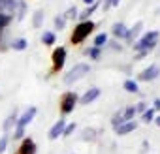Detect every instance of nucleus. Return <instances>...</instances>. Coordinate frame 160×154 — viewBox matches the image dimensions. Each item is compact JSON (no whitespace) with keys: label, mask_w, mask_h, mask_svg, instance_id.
<instances>
[{"label":"nucleus","mask_w":160,"mask_h":154,"mask_svg":"<svg viewBox=\"0 0 160 154\" xmlns=\"http://www.w3.org/2000/svg\"><path fill=\"white\" fill-rule=\"evenodd\" d=\"M94 23L92 21H81V23H77L75 25V28H73V32H72V43L73 45H79V43H83L87 38H89V34L94 30Z\"/></svg>","instance_id":"1"},{"label":"nucleus","mask_w":160,"mask_h":154,"mask_svg":"<svg viewBox=\"0 0 160 154\" xmlns=\"http://www.w3.org/2000/svg\"><path fill=\"white\" fill-rule=\"evenodd\" d=\"M91 71V66L89 64H85V62H79V64H75L66 75H64V85H68V87H72L73 83H77L79 79H83V77L87 75Z\"/></svg>","instance_id":"2"},{"label":"nucleus","mask_w":160,"mask_h":154,"mask_svg":"<svg viewBox=\"0 0 160 154\" xmlns=\"http://www.w3.org/2000/svg\"><path fill=\"white\" fill-rule=\"evenodd\" d=\"M158 30H151V32H145L136 43H134V49H138L139 53H149L151 49L156 47V41H158Z\"/></svg>","instance_id":"3"},{"label":"nucleus","mask_w":160,"mask_h":154,"mask_svg":"<svg viewBox=\"0 0 160 154\" xmlns=\"http://www.w3.org/2000/svg\"><path fill=\"white\" fill-rule=\"evenodd\" d=\"M36 107L32 105V107H28L19 118H17V124H15V132H13V139H21L23 135H25V128L34 120V117H36Z\"/></svg>","instance_id":"4"},{"label":"nucleus","mask_w":160,"mask_h":154,"mask_svg":"<svg viewBox=\"0 0 160 154\" xmlns=\"http://www.w3.org/2000/svg\"><path fill=\"white\" fill-rule=\"evenodd\" d=\"M77 102H79V98H77L75 92L62 94V98H60V111H62V115H70L73 111V107L77 105Z\"/></svg>","instance_id":"5"},{"label":"nucleus","mask_w":160,"mask_h":154,"mask_svg":"<svg viewBox=\"0 0 160 154\" xmlns=\"http://www.w3.org/2000/svg\"><path fill=\"white\" fill-rule=\"evenodd\" d=\"M66 56H68V53H66L64 47H57V49L53 51V70H55V71H58V70L64 68Z\"/></svg>","instance_id":"6"},{"label":"nucleus","mask_w":160,"mask_h":154,"mask_svg":"<svg viewBox=\"0 0 160 154\" xmlns=\"http://www.w3.org/2000/svg\"><path fill=\"white\" fill-rule=\"evenodd\" d=\"M158 75H160V66H158V64H151L149 68H145V70L138 75V79H139V81H154Z\"/></svg>","instance_id":"7"},{"label":"nucleus","mask_w":160,"mask_h":154,"mask_svg":"<svg viewBox=\"0 0 160 154\" xmlns=\"http://www.w3.org/2000/svg\"><path fill=\"white\" fill-rule=\"evenodd\" d=\"M98 96H100V89H98V87H91L81 98H79V103H81V105H89V103H92Z\"/></svg>","instance_id":"8"},{"label":"nucleus","mask_w":160,"mask_h":154,"mask_svg":"<svg viewBox=\"0 0 160 154\" xmlns=\"http://www.w3.org/2000/svg\"><path fill=\"white\" fill-rule=\"evenodd\" d=\"M64 126H66V120H64V118H58V120L51 126V130H49L47 137H49L51 141L58 139V135H62V132H64Z\"/></svg>","instance_id":"9"},{"label":"nucleus","mask_w":160,"mask_h":154,"mask_svg":"<svg viewBox=\"0 0 160 154\" xmlns=\"http://www.w3.org/2000/svg\"><path fill=\"white\" fill-rule=\"evenodd\" d=\"M19 154H36V143H34V139L25 137L23 143H21V147H19Z\"/></svg>","instance_id":"10"},{"label":"nucleus","mask_w":160,"mask_h":154,"mask_svg":"<svg viewBox=\"0 0 160 154\" xmlns=\"http://www.w3.org/2000/svg\"><path fill=\"white\" fill-rule=\"evenodd\" d=\"M15 8H17V0H0V13H15Z\"/></svg>","instance_id":"11"},{"label":"nucleus","mask_w":160,"mask_h":154,"mask_svg":"<svg viewBox=\"0 0 160 154\" xmlns=\"http://www.w3.org/2000/svg\"><path fill=\"white\" fill-rule=\"evenodd\" d=\"M136 128H138V124H136L134 120H130V122H122V124H119V126L115 128V133H117V135H126V133L134 132Z\"/></svg>","instance_id":"12"},{"label":"nucleus","mask_w":160,"mask_h":154,"mask_svg":"<svg viewBox=\"0 0 160 154\" xmlns=\"http://www.w3.org/2000/svg\"><path fill=\"white\" fill-rule=\"evenodd\" d=\"M17 118H19V117H17V111L13 109V111L8 115V118L4 120V133H8V132L13 128V124H17Z\"/></svg>","instance_id":"13"},{"label":"nucleus","mask_w":160,"mask_h":154,"mask_svg":"<svg viewBox=\"0 0 160 154\" xmlns=\"http://www.w3.org/2000/svg\"><path fill=\"white\" fill-rule=\"evenodd\" d=\"M111 32H113V36H117V38H126L128 28H126L122 23H115V25H113V28H111Z\"/></svg>","instance_id":"14"},{"label":"nucleus","mask_w":160,"mask_h":154,"mask_svg":"<svg viewBox=\"0 0 160 154\" xmlns=\"http://www.w3.org/2000/svg\"><path fill=\"white\" fill-rule=\"evenodd\" d=\"M122 89H124L126 92H130V94H136V92L139 90V87H138V81H134V79H126V81L122 83Z\"/></svg>","instance_id":"15"},{"label":"nucleus","mask_w":160,"mask_h":154,"mask_svg":"<svg viewBox=\"0 0 160 154\" xmlns=\"http://www.w3.org/2000/svg\"><path fill=\"white\" fill-rule=\"evenodd\" d=\"M96 8H98V2H94L92 6H87L83 13H79V19H81V21H89V17L96 12Z\"/></svg>","instance_id":"16"},{"label":"nucleus","mask_w":160,"mask_h":154,"mask_svg":"<svg viewBox=\"0 0 160 154\" xmlns=\"http://www.w3.org/2000/svg\"><path fill=\"white\" fill-rule=\"evenodd\" d=\"M141 28H143V23L141 21H138L132 28H128V34H126V40H132V38H136L139 32H141Z\"/></svg>","instance_id":"17"},{"label":"nucleus","mask_w":160,"mask_h":154,"mask_svg":"<svg viewBox=\"0 0 160 154\" xmlns=\"http://www.w3.org/2000/svg\"><path fill=\"white\" fill-rule=\"evenodd\" d=\"M57 41V36H55V32H49V30H45L43 34H42V43L43 45H53Z\"/></svg>","instance_id":"18"},{"label":"nucleus","mask_w":160,"mask_h":154,"mask_svg":"<svg viewBox=\"0 0 160 154\" xmlns=\"http://www.w3.org/2000/svg\"><path fill=\"white\" fill-rule=\"evenodd\" d=\"M121 115H122V120H124V122H130V120L136 117V107H134V105H130V107L122 109V111H121Z\"/></svg>","instance_id":"19"},{"label":"nucleus","mask_w":160,"mask_h":154,"mask_svg":"<svg viewBox=\"0 0 160 154\" xmlns=\"http://www.w3.org/2000/svg\"><path fill=\"white\" fill-rule=\"evenodd\" d=\"M42 23H43V10H38V12H34L32 26H34V28H40V26H42Z\"/></svg>","instance_id":"20"},{"label":"nucleus","mask_w":160,"mask_h":154,"mask_svg":"<svg viewBox=\"0 0 160 154\" xmlns=\"http://www.w3.org/2000/svg\"><path fill=\"white\" fill-rule=\"evenodd\" d=\"M141 120H143L145 124L152 122V120H154V109H152V107H147V109L141 113Z\"/></svg>","instance_id":"21"},{"label":"nucleus","mask_w":160,"mask_h":154,"mask_svg":"<svg viewBox=\"0 0 160 154\" xmlns=\"http://www.w3.org/2000/svg\"><path fill=\"white\" fill-rule=\"evenodd\" d=\"M12 47H13L15 51H25V49L28 47V41H27L25 38H17V40L12 43Z\"/></svg>","instance_id":"22"},{"label":"nucleus","mask_w":160,"mask_h":154,"mask_svg":"<svg viewBox=\"0 0 160 154\" xmlns=\"http://www.w3.org/2000/svg\"><path fill=\"white\" fill-rule=\"evenodd\" d=\"M106 43H108V34H106V32H102V34H98V36L94 38V47L102 49Z\"/></svg>","instance_id":"23"},{"label":"nucleus","mask_w":160,"mask_h":154,"mask_svg":"<svg viewBox=\"0 0 160 154\" xmlns=\"http://www.w3.org/2000/svg\"><path fill=\"white\" fill-rule=\"evenodd\" d=\"M8 143H10V135H8V133H2V135H0V154L6 152Z\"/></svg>","instance_id":"24"},{"label":"nucleus","mask_w":160,"mask_h":154,"mask_svg":"<svg viewBox=\"0 0 160 154\" xmlns=\"http://www.w3.org/2000/svg\"><path fill=\"white\" fill-rule=\"evenodd\" d=\"M12 23V15H6V13H0V30L6 28L8 25Z\"/></svg>","instance_id":"25"},{"label":"nucleus","mask_w":160,"mask_h":154,"mask_svg":"<svg viewBox=\"0 0 160 154\" xmlns=\"http://www.w3.org/2000/svg\"><path fill=\"white\" fill-rule=\"evenodd\" d=\"M64 26H66V19H64V15H57V17H55V28L64 30Z\"/></svg>","instance_id":"26"},{"label":"nucleus","mask_w":160,"mask_h":154,"mask_svg":"<svg viewBox=\"0 0 160 154\" xmlns=\"http://www.w3.org/2000/svg\"><path fill=\"white\" fill-rule=\"evenodd\" d=\"M75 128H77V126H75V122H72V124H66V126H64V132H62V137H70V135L75 132Z\"/></svg>","instance_id":"27"},{"label":"nucleus","mask_w":160,"mask_h":154,"mask_svg":"<svg viewBox=\"0 0 160 154\" xmlns=\"http://www.w3.org/2000/svg\"><path fill=\"white\" fill-rule=\"evenodd\" d=\"M83 133H85V135H83L85 141H87V139H89V141H94V139H96V130H94V128H87Z\"/></svg>","instance_id":"28"},{"label":"nucleus","mask_w":160,"mask_h":154,"mask_svg":"<svg viewBox=\"0 0 160 154\" xmlns=\"http://www.w3.org/2000/svg\"><path fill=\"white\" fill-rule=\"evenodd\" d=\"M17 8H19V13H17V19L21 21V19H25V10H27V4L23 2V0H21V2H17Z\"/></svg>","instance_id":"29"},{"label":"nucleus","mask_w":160,"mask_h":154,"mask_svg":"<svg viewBox=\"0 0 160 154\" xmlns=\"http://www.w3.org/2000/svg\"><path fill=\"white\" fill-rule=\"evenodd\" d=\"M79 13H77V8L75 6H72V8H68V12H66V15H64V19H75Z\"/></svg>","instance_id":"30"},{"label":"nucleus","mask_w":160,"mask_h":154,"mask_svg":"<svg viewBox=\"0 0 160 154\" xmlns=\"http://www.w3.org/2000/svg\"><path fill=\"white\" fill-rule=\"evenodd\" d=\"M87 55H89L92 60H98V58H100V49H98V47H91V49L87 51Z\"/></svg>","instance_id":"31"},{"label":"nucleus","mask_w":160,"mask_h":154,"mask_svg":"<svg viewBox=\"0 0 160 154\" xmlns=\"http://www.w3.org/2000/svg\"><path fill=\"white\" fill-rule=\"evenodd\" d=\"M122 122H124V120H122V115H121V111H119V113H115V115H113V120H111L113 128H117V126H119V124H122Z\"/></svg>","instance_id":"32"},{"label":"nucleus","mask_w":160,"mask_h":154,"mask_svg":"<svg viewBox=\"0 0 160 154\" xmlns=\"http://www.w3.org/2000/svg\"><path fill=\"white\" fill-rule=\"evenodd\" d=\"M134 107H136V113H143V111L147 109V103H145V102H139V103L134 105Z\"/></svg>","instance_id":"33"},{"label":"nucleus","mask_w":160,"mask_h":154,"mask_svg":"<svg viewBox=\"0 0 160 154\" xmlns=\"http://www.w3.org/2000/svg\"><path fill=\"white\" fill-rule=\"evenodd\" d=\"M152 109H154V111H160V98H156V100H154V105H152Z\"/></svg>","instance_id":"34"},{"label":"nucleus","mask_w":160,"mask_h":154,"mask_svg":"<svg viewBox=\"0 0 160 154\" xmlns=\"http://www.w3.org/2000/svg\"><path fill=\"white\" fill-rule=\"evenodd\" d=\"M83 2H85V4H87V6H92V4H94V2H96V0H83Z\"/></svg>","instance_id":"35"},{"label":"nucleus","mask_w":160,"mask_h":154,"mask_svg":"<svg viewBox=\"0 0 160 154\" xmlns=\"http://www.w3.org/2000/svg\"><path fill=\"white\" fill-rule=\"evenodd\" d=\"M152 122H154L156 126H160V115H158V117H154V120H152Z\"/></svg>","instance_id":"36"},{"label":"nucleus","mask_w":160,"mask_h":154,"mask_svg":"<svg viewBox=\"0 0 160 154\" xmlns=\"http://www.w3.org/2000/svg\"><path fill=\"white\" fill-rule=\"evenodd\" d=\"M119 2H121V0H111V6H117Z\"/></svg>","instance_id":"37"}]
</instances>
